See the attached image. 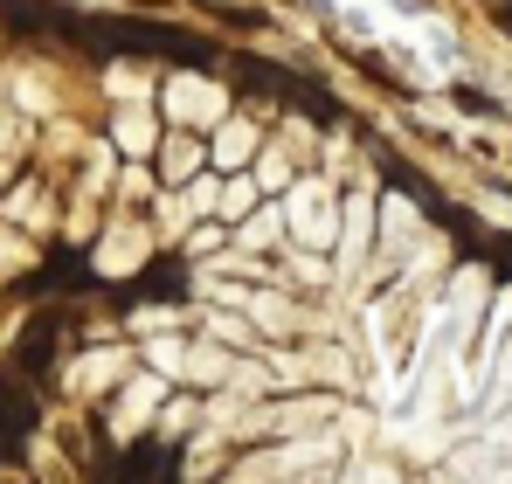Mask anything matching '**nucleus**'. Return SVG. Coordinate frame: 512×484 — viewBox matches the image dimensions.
I'll return each instance as SVG.
<instances>
[{
	"mask_svg": "<svg viewBox=\"0 0 512 484\" xmlns=\"http://www.w3.org/2000/svg\"><path fill=\"white\" fill-rule=\"evenodd\" d=\"M284 222H291V236L305 242V249H326V242L340 236V222L326 215V187H319V180L291 187V201H284Z\"/></svg>",
	"mask_w": 512,
	"mask_h": 484,
	"instance_id": "obj_1",
	"label": "nucleus"
},
{
	"mask_svg": "<svg viewBox=\"0 0 512 484\" xmlns=\"http://www.w3.org/2000/svg\"><path fill=\"white\" fill-rule=\"evenodd\" d=\"M222 104H229V97H222L208 77H173L167 83V111L180 118V125H208V118H222Z\"/></svg>",
	"mask_w": 512,
	"mask_h": 484,
	"instance_id": "obj_2",
	"label": "nucleus"
},
{
	"mask_svg": "<svg viewBox=\"0 0 512 484\" xmlns=\"http://www.w3.org/2000/svg\"><path fill=\"white\" fill-rule=\"evenodd\" d=\"M256 146H263V139H256L250 118H222V125H215V146H208V160L222 166V173H236V166H250V160H256Z\"/></svg>",
	"mask_w": 512,
	"mask_h": 484,
	"instance_id": "obj_3",
	"label": "nucleus"
},
{
	"mask_svg": "<svg viewBox=\"0 0 512 484\" xmlns=\"http://www.w3.org/2000/svg\"><path fill=\"white\" fill-rule=\"evenodd\" d=\"M374 242V201L367 194H346V215H340V270H353Z\"/></svg>",
	"mask_w": 512,
	"mask_h": 484,
	"instance_id": "obj_4",
	"label": "nucleus"
},
{
	"mask_svg": "<svg viewBox=\"0 0 512 484\" xmlns=\"http://www.w3.org/2000/svg\"><path fill=\"white\" fill-rule=\"evenodd\" d=\"M0 21H7V28H28V35H35V28H49V35H70V28H77L63 7H28V0H0Z\"/></svg>",
	"mask_w": 512,
	"mask_h": 484,
	"instance_id": "obj_5",
	"label": "nucleus"
},
{
	"mask_svg": "<svg viewBox=\"0 0 512 484\" xmlns=\"http://www.w3.org/2000/svg\"><path fill=\"white\" fill-rule=\"evenodd\" d=\"M63 325H70V319H56V312H42V319L28 325V339H21V367H28V374H42V367H49V353H56Z\"/></svg>",
	"mask_w": 512,
	"mask_h": 484,
	"instance_id": "obj_6",
	"label": "nucleus"
},
{
	"mask_svg": "<svg viewBox=\"0 0 512 484\" xmlns=\"http://www.w3.org/2000/svg\"><path fill=\"white\" fill-rule=\"evenodd\" d=\"M256 194H263V187H256V180H250V166H236V173H229V187L215 194V208H222V229L250 215V208H256Z\"/></svg>",
	"mask_w": 512,
	"mask_h": 484,
	"instance_id": "obj_7",
	"label": "nucleus"
},
{
	"mask_svg": "<svg viewBox=\"0 0 512 484\" xmlns=\"http://www.w3.org/2000/svg\"><path fill=\"white\" fill-rule=\"evenodd\" d=\"M201 160H208V153H201L194 139H180V132L160 146V173H167V180H194V166H201Z\"/></svg>",
	"mask_w": 512,
	"mask_h": 484,
	"instance_id": "obj_8",
	"label": "nucleus"
},
{
	"mask_svg": "<svg viewBox=\"0 0 512 484\" xmlns=\"http://www.w3.org/2000/svg\"><path fill=\"white\" fill-rule=\"evenodd\" d=\"M49 284H63V291H77V284H90V270L77 263V256H56L42 277H28V291H49Z\"/></svg>",
	"mask_w": 512,
	"mask_h": 484,
	"instance_id": "obj_9",
	"label": "nucleus"
},
{
	"mask_svg": "<svg viewBox=\"0 0 512 484\" xmlns=\"http://www.w3.org/2000/svg\"><path fill=\"white\" fill-rule=\"evenodd\" d=\"M139 291H146V298H180V291H187V270H180V263H160V270H146Z\"/></svg>",
	"mask_w": 512,
	"mask_h": 484,
	"instance_id": "obj_10",
	"label": "nucleus"
},
{
	"mask_svg": "<svg viewBox=\"0 0 512 484\" xmlns=\"http://www.w3.org/2000/svg\"><path fill=\"white\" fill-rule=\"evenodd\" d=\"M236 229H243V242H270V236H277V229H284V208H263V215H256V208H250V215H243Z\"/></svg>",
	"mask_w": 512,
	"mask_h": 484,
	"instance_id": "obj_11",
	"label": "nucleus"
},
{
	"mask_svg": "<svg viewBox=\"0 0 512 484\" xmlns=\"http://www.w3.org/2000/svg\"><path fill=\"white\" fill-rule=\"evenodd\" d=\"M284 180H291L284 153H263V146H256V187H284Z\"/></svg>",
	"mask_w": 512,
	"mask_h": 484,
	"instance_id": "obj_12",
	"label": "nucleus"
},
{
	"mask_svg": "<svg viewBox=\"0 0 512 484\" xmlns=\"http://www.w3.org/2000/svg\"><path fill=\"white\" fill-rule=\"evenodd\" d=\"M118 146H132V153H146V146H153V125H146L139 111H132V118H118Z\"/></svg>",
	"mask_w": 512,
	"mask_h": 484,
	"instance_id": "obj_13",
	"label": "nucleus"
},
{
	"mask_svg": "<svg viewBox=\"0 0 512 484\" xmlns=\"http://www.w3.org/2000/svg\"><path fill=\"white\" fill-rule=\"evenodd\" d=\"M215 242H222V222H208V229H194V242H187V249H194V256H208Z\"/></svg>",
	"mask_w": 512,
	"mask_h": 484,
	"instance_id": "obj_14",
	"label": "nucleus"
}]
</instances>
